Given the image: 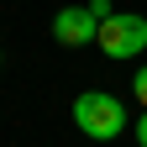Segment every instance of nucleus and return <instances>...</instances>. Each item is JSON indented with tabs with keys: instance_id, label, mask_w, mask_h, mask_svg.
I'll use <instances>...</instances> for the list:
<instances>
[{
	"instance_id": "1",
	"label": "nucleus",
	"mask_w": 147,
	"mask_h": 147,
	"mask_svg": "<svg viewBox=\"0 0 147 147\" xmlns=\"http://www.w3.org/2000/svg\"><path fill=\"white\" fill-rule=\"evenodd\" d=\"M74 121H79V131H84V137L110 142V137H121V131H126V105H121L116 95L89 89V95H79V100H74Z\"/></svg>"
},
{
	"instance_id": "2",
	"label": "nucleus",
	"mask_w": 147,
	"mask_h": 147,
	"mask_svg": "<svg viewBox=\"0 0 147 147\" xmlns=\"http://www.w3.org/2000/svg\"><path fill=\"white\" fill-rule=\"evenodd\" d=\"M147 47V21L142 16H110L100 21V53L105 58H137Z\"/></svg>"
},
{
	"instance_id": "3",
	"label": "nucleus",
	"mask_w": 147,
	"mask_h": 147,
	"mask_svg": "<svg viewBox=\"0 0 147 147\" xmlns=\"http://www.w3.org/2000/svg\"><path fill=\"white\" fill-rule=\"evenodd\" d=\"M53 37H58L63 47H84V42H100V16L89 5H68L53 16Z\"/></svg>"
},
{
	"instance_id": "4",
	"label": "nucleus",
	"mask_w": 147,
	"mask_h": 147,
	"mask_svg": "<svg viewBox=\"0 0 147 147\" xmlns=\"http://www.w3.org/2000/svg\"><path fill=\"white\" fill-rule=\"evenodd\" d=\"M131 89H137V100L147 105V68H137V79H131Z\"/></svg>"
},
{
	"instance_id": "5",
	"label": "nucleus",
	"mask_w": 147,
	"mask_h": 147,
	"mask_svg": "<svg viewBox=\"0 0 147 147\" xmlns=\"http://www.w3.org/2000/svg\"><path fill=\"white\" fill-rule=\"evenodd\" d=\"M89 11H95L100 21H110V16H116V11H110V0H89Z\"/></svg>"
},
{
	"instance_id": "6",
	"label": "nucleus",
	"mask_w": 147,
	"mask_h": 147,
	"mask_svg": "<svg viewBox=\"0 0 147 147\" xmlns=\"http://www.w3.org/2000/svg\"><path fill=\"white\" fill-rule=\"evenodd\" d=\"M137 142L147 147V105H142V121H137Z\"/></svg>"
}]
</instances>
